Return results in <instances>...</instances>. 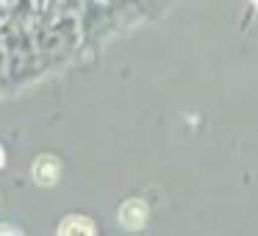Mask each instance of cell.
I'll list each match as a JSON object with an SVG mask.
<instances>
[{"instance_id":"6","label":"cell","mask_w":258,"mask_h":236,"mask_svg":"<svg viewBox=\"0 0 258 236\" xmlns=\"http://www.w3.org/2000/svg\"><path fill=\"white\" fill-rule=\"evenodd\" d=\"M252 3H258V0H252Z\"/></svg>"},{"instance_id":"3","label":"cell","mask_w":258,"mask_h":236,"mask_svg":"<svg viewBox=\"0 0 258 236\" xmlns=\"http://www.w3.org/2000/svg\"><path fill=\"white\" fill-rule=\"evenodd\" d=\"M58 233L61 236H75V233L92 236L95 233V222H89V219H84V217H70V219H64V222L58 225Z\"/></svg>"},{"instance_id":"5","label":"cell","mask_w":258,"mask_h":236,"mask_svg":"<svg viewBox=\"0 0 258 236\" xmlns=\"http://www.w3.org/2000/svg\"><path fill=\"white\" fill-rule=\"evenodd\" d=\"M6 164V153H3V147H0V167Z\"/></svg>"},{"instance_id":"4","label":"cell","mask_w":258,"mask_h":236,"mask_svg":"<svg viewBox=\"0 0 258 236\" xmlns=\"http://www.w3.org/2000/svg\"><path fill=\"white\" fill-rule=\"evenodd\" d=\"M0 233H20V228H14V225H0Z\"/></svg>"},{"instance_id":"2","label":"cell","mask_w":258,"mask_h":236,"mask_svg":"<svg viewBox=\"0 0 258 236\" xmlns=\"http://www.w3.org/2000/svg\"><path fill=\"white\" fill-rule=\"evenodd\" d=\"M119 222L131 230H139L147 222V206L142 200H125L119 208Z\"/></svg>"},{"instance_id":"1","label":"cell","mask_w":258,"mask_h":236,"mask_svg":"<svg viewBox=\"0 0 258 236\" xmlns=\"http://www.w3.org/2000/svg\"><path fill=\"white\" fill-rule=\"evenodd\" d=\"M31 175H34V181L39 186H53L58 181V175H61V164L53 156H39L34 161V167H31Z\"/></svg>"}]
</instances>
